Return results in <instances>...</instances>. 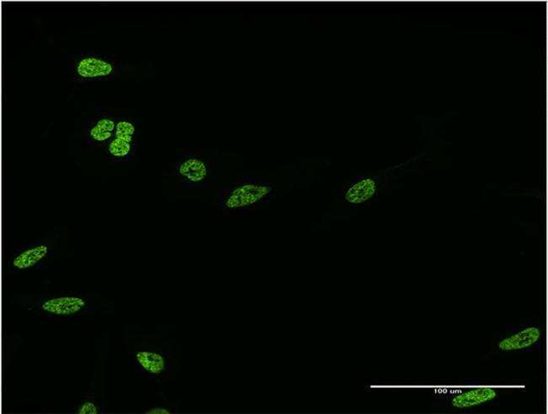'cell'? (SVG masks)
Segmentation results:
<instances>
[{
	"instance_id": "6da1fadb",
	"label": "cell",
	"mask_w": 548,
	"mask_h": 414,
	"mask_svg": "<svg viewBox=\"0 0 548 414\" xmlns=\"http://www.w3.org/2000/svg\"><path fill=\"white\" fill-rule=\"evenodd\" d=\"M275 186L269 179L247 177L237 180L220 192L219 208L225 216L248 213L268 203Z\"/></svg>"
},
{
	"instance_id": "7a4b0ae2",
	"label": "cell",
	"mask_w": 548,
	"mask_h": 414,
	"mask_svg": "<svg viewBox=\"0 0 548 414\" xmlns=\"http://www.w3.org/2000/svg\"><path fill=\"white\" fill-rule=\"evenodd\" d=\"M176 176L186 188H205L213 178L210 161L205 156L185 154L176 161Z\"/></svg>"
},
{
	"instance_id": "3957f363",
	"label": "cell",
	"mask_w": 548,
	"mask_h": 414,
	"mask_svg": "<svg viewBox=\"0 0 548 414\" xmlns=\"http://www.w3.org/2000/svg\"><path fill=\"white\" fill-rule=\"evenodd\" d=\"M380 184V175L356 176L348 182L338 196L342 201L351 206H361L377 199Z\"/></svg>"
},
{
	"instance_id": "277c9868",
	"label": "cell",
	"mask_w": 548,
	"mask_h": 414,
	"mask_svg": "<svg viewBox=\"0 0 548 414\" xmlns=\"http://www.w3.org/2000/svg\"><path fill=\"white\" fill-rule=\"evenodd\" d=\"M135 124L129 120L117 123L114 137L108 144V154L117 161H128L132 157L135 148Z\"/></svg>"
},
{
	"instance_id": "5b68a950",
	"label": "cell",
	"mask_w": 548,
	"mask_h": 414,
	"mask_svg": "<svg viewBox=\"0 0 548 414\" xmlns=\"http://www.w3.org/2000/svg\"><path fill=\"white\" fill-rule=\"evenodd\" d=\"M86 304L80 297L65 296L47 300L42 305L44 312L55 316H72L80 312Z\"/></svg>"
},
{
	"instance_id": "8992f818",
	"label": "cell",
	"mask_w": 548,
	"mask_h": 414,
	"mask_svg": "<svg viewBox=\"0 0 548 414\" xmlns=\"http://www.w3.org/2000/svg\"><path fill=\"white\" fill-rule=\"evenodd\" d=\"M76 72L85 79L105 78L114 72L112 63L102 58L87 57L81 60L76 66Z\"/></svg>"
},
{
	"instance_id": "52a82bcc",
	"label": "cell",
	"mask_w": 548,
	"mask_h": 414,
	"mask_svg": "<svg viewBox=\"0 0 548 414\" xmlns=\"http://www.w3.org/2000/svg\"><path fill=\"white\" fill-rule=\"evenodd\" d=\"M496 397L495 390L488 387H480L456 396L452 400V405L456 408H472L489 402Z\"/></svg>"
},
{
	"instance_id": "ba28073f",
	"label": "cell",
	"mask_w": 548,
	"mask_h": 414,
	"mask_svg": "<svg viewBox=\"0 0 548 414\" xmlns=\"http://www.w3.org/2000/svg\"><path fill=\"white\" fill-rule=\"evenodd\" d=\"M541 336V331L537 327H529L516 334L502 340L499 348L503 351L524 349L537 343Z\"/></svg>"
},
{
	"instance_id": "9c48e42d",
	"label": "cell",
	"mask_w": 548,
	"mask_h": 414,
	"mask_svg": "<svg viewBox=\"0 0 548 414\" xmlns=\"http://www.w3.org/2000/svg\"><path fill=\"white\" fill-rule=\"evenodd\" d=\"M117 123L112 118H101L90 126L88 139L90 142L103 145L110 143L114 137Z\"/></svg>"
},
{
	"instance_id": "30bf717a",
	"label": "cell",
	"mask_w": 548,
	"mask_h": 414,
	"mask_svg": "<svg viewBox=\"0 0 548 414\" xmlns=\"http://www.w3.org/2000/svg\"><path fill=\"white\" fill-rule=\"evenodd\" d=\"M136 360L142 370L151 376H161L167 368V360L162 354L151 351H139Z\"/></svg>"
},
{
	"instance_id": "8fae6325",
	"label": "cell",
	"mask_w": 548,
	"mask_h": 414,
	"mask_svg": "<svg viewBox=\"0 0 548 414\" xmlns=\"http://www.w3.org/2000/svg\"><path fill=\"white\" fill-rule=\"evenodd\" d=\"M48 254V247L45 245L31 247V248L21 252L13 260L14 267L18 270L33 268L36 265L46 258Z\"/></svg>"
},
{
	"instance_id": "7c38bea8",
	"label": "cell",
	"mask_w": 548,
	"mask_h": 414,
	"mask_svg": "<svg viewBox=\"0 0 548 414\" xmlns=\"http://www.w3.org/2000/svg\"><path fill=\"white\" fill-rule=\"evenodd\" d=\"M79 414H97V408L92 403H85L79 408Z\"/></svg>"
},
{
	"instance_id": "4fadbf2b",
	"label": "cell",
	"mask_w": 548,
	"mask_h": 414,
	"mask_svg": "<svg viewBox=\"0 0 548 414\" xmlns=\"http://www.w3.org/2000/svg\"><path fill=\"white\" fill-rule=\"evenodd\" d=\"M146 413H148V414H170L171 412L169 411V409H167V408H156L149 409V410L147 411Z\"/></svg>"
}]
</instances>
